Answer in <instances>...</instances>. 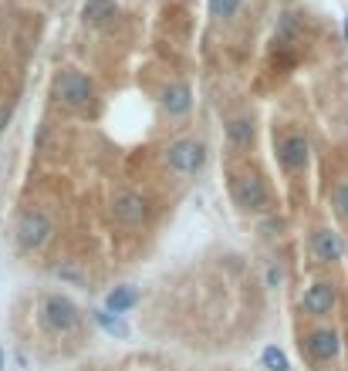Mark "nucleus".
<instances>
[{"mask_svg":"<svg viewBox=\"0 0 348 371\" xmlns=\"http://www.w3.org/2000/svg\"><path fill=\"white\" fill-rule=\"evenodd\" d=\"M261 361H264V368L268 371H288L291 365H288V354L281 351V347H264V354H261Z\"/></svg>","mask_w":348,"mask_h":371,"instance_id":"2eb2a0df","label":"nucleus"},{"mask_svg":"<svg viewBox=\"0 0 348 371\" xmlns=\"http://www.w3.org/2000/svg\"><path fill=\"white\" fill-rule=\"evenodd\" d=\"M338 351H342V341L335 331H315L308 338V354L315 361H331V358H338Z\"/></svg>","mask_w":348,"mask_h":371,"instance_id":"1a4fd4ad","label":"nucleus"},{"mask_svg":"<svg viewBox=\"0 0 348 371\" xmlns=\"http://www.w3.org/2000/svg\"><path fill=\"white\" fill-rule=\"evenodd\" d=\"M335 300H338V291H335V284L322 280V284H311V287L304 291V297H301V307H304L308 314L322 318V314H328V311L335 307Z\"/></svg>","mask_w":348,"mask_h":371,"instance_id":"423d86ee","label":"nucleus"},{"mask_svg":"<svg viewBox=\"0 0 348 371\" xmlns=\"http://www.w3.org/2000/svg\"><path fill=\"white\" fill-rule=\"evenodd\" d=\"M95 320L105 327L112 338H125L129 334V327H125V320L119 318V314H112V311H95Z\"/></svg>","mask_w":348,"mask_h":371,"instance_id":"4468645a","label":"nucleus"},{"mask_svg":"<svg viewBox=\"0 0 348 371\" xmlns=\"http://www.w3.org/2000/svg\"><path fill=\"white\" fill-rule=\"evenodd\" d=\"M227 132H230V138H234L237 145H247V142H254V125H250L247 118H237V122H230V125H227Z\"/></svg>","mask_w":348,"mask_h":371,"instance_id":"dca6fc26","label":"nucleus"},{"mask_svg":"<svg viewBox=\"0 0 348 371\" xmlns=\"http://www.w3.org/2000/svg\"><path fill=\"white\" fill-rule=\"evenodd\" d=\"M281 162H284V169H304V162H308V138L304 135H288L284 142H281Z\"/></svg>","mask_w":348,"mask_h":371,"instance_id":"9d476101","label":"nucleus"},{"mask_svg":"<svg viewBox=\"0 0 348 371\" xmlns=\"http://www.w3.org/2000/svg\"><path fill=\"white\" fill-rule=\"evenodd\" d=\"M54 233V223L48 212L41 210H31L21 216V223H17V243L24 246V250H37V246H44Z\"/></svg>","mask_w":348,"mask_h":371,"instance_id":"f03ea898","label":"nucleus"},{"mask_svg":"<svg viewBox=\"0 0 348 371\" xmlns=\"http://www.w3.org/2000/svg\"><path fill=\"white\" fill-rule=\"evenodd\" d=\"M44 324H48V331L64 334V331H71V327L78 324V307H75L68 297L51 293V297L44 300Z\"/></svg>","mask_w":348,"mask_h":371,"instance_id":"39448f33","label":"nucleus"},{"mask_svg":"<svg viewBox=\"0 0 348 371\" xmlns=\"http://www.w3.org/2000/svg\"><path fill=\"white\" fill-rule=\"evenodd\" d=\"M189 105H193V98H189L186 84H173V88L162 91V108H166L169 115H186Z\"/></svg>","mask_w":348,"mask_h":371,"instance_id":"9b49d317","label":"nucleus"},{"mask_svg":"<svg viewBox=\"0 0 348 371\" xmlns=\"http://www.w3.org/2000/svg\"><path fill=\"white\" fill-rule=\"evenodd\" d=\"M345 41H348V17H345Z\"/></svg>","mask_w":348,"mask_h":371,"instance_id":"412c9836","label":"nucleus"},{"mask_svg":"<svg viewBox=\"0 0 348 371\" xmlns=\"http://www.w3.org/2000/svg\"><path fill=\"white\" fill-rule=\"evenodd\" d=\"M0 371H3V347H0Z\"/></svg>","mask_w":348,"mask_h":371,"instance_id":"aec40b11","label":"nucleus"},{"mask_svg":"<svg viewBox=\"0 0 348 371\" xmlns=\"http://www.w3.org/2000/svg\"><path fill=\"white\" fill-rule=\"evenodd\" d=\"M146 199L142 196H135V192H122V196H115V203H112V216L122 223V226H139L142 219H146Z\"/></svg>","mask_w":348,"mask_h":371,"instance_id":"0eeeda50","label":"nucleus"},{"mask_svg":"<svg viewBox=\"0 0 348 371\" xmlns=\"http://www.w3.org/2000/svg\"><path fill=\"white\" fill-rule=\"evenodd\" d=\"M58 95H61V102L71 108H92L95 105V84L78 75V71H64L61 78H58Z\"/></svg>","mask_w":348,"mask_h":371,"instance_id":"7ed1b4c3","label":"nucleus"},{"mask_svg":"<svg viewBox=\"0 0 348 371\" xmlns=\"http://www.w3.org/2000/svg\"><path fill=\"white\" fill-rule=\"evenodd\" d=\"M115 14V0H88L85 3V21L88 24H102Z\"/></svg>","mask_w":348,"mask_h":371,"instance_id":"ddd939ff","label":"nucleus"},{"mask_svg":"<svg viewBox=\"0 0 348 371\" xmlns=\"http://www.w3.org/2000/svg\"><path fill=\"white\" fill-rule=\"evenodd\" d=\"M311 250H315V257H318L322 264H335V260H342L345 243H342V237H338L335 230H318L315 239H311Z\"/></svg>","mask_w":348,"mask_h":371,"instance_id":"6e6552de","label":"nucleus"},{"mask_svg":"<svg viewBox=\"0 0 348 371\" xmlns=\"http://www.w3.org/2000/svg\"><path fill=\"white\" fill-rule=\"evenodd\" d=\"M241 7V0H210V14L214 17H234Z\"/></svg>","mask_w":348,"mask_h":371,"instance_id":"f3484780","label":"nucleus"},{"mask_svg":"<svg viewBox=\"0 0 348 371\" xmlns=\"http://www.w3.org/2000/svg\"><path fill=\"white\" fill-rule=\"evenodd\" d=\"M335 210H338L348 219V183L338 186V192H335Z\"/></svg>","mask_w":348,"mask_h":371,"instance_id":"a211bd4d","label":"nucleus"},{"mask_svg":"<svg viewBox=\"0 0 348 371\" xmlns=\"http://www.w3.org/2000/svg\"><path fill=\"white\" fill-rule=\"evenodd\" d=\"M166 162H169V169L173 172H200L203 169V162H207V149H203V142H196V138H180V142H173L169 149H166Z\"/></svg>","mask_w":348,"mask_h":371,"instance_id":"f257e3e1","label":"nucleus"},{"mask_svg":"<svg viewBox=\"0 0 348 371\" xmlns=\"http://www.w3.org/2000/svg\"><path fill=\"white\" fill-rule=\"evenodd\" d=\"M3 125H7V111L0 108V132H3Z\"/></svg>","mask_w":348,"mask_h":371,"instance_id":"6ab92c4d","label":"nucleus"},{"mask_svg":"<svg viewBox=\"0 0 348 371\" xmlns=\"http://www.w3.org/2000/svg\"><path fill=\"white\" fill-rule=\"evenodd\" d=\"M135 304H139V291L135 287H115L105 297V311H112V314H125V311H132Z\"/></svg>","mask_w":348,"mask_h":371,"instance_id":"f8f14e48","label":"nucleus"},{"mask_svg":"<svg viewBox=\"0 0 348 371\" xmlns=\"http://www.w3.org/2000/svg\"><path fill=\"white\" fill-rule=\"evenodd\" d=\"M234 199L243 210H264L268 206V186L257 172H243L234 179Z\"/></svg>","mask_w":348,"mask_h":371,"instance_id":"20e7f679","label":"nucleus"}]
</instances>
